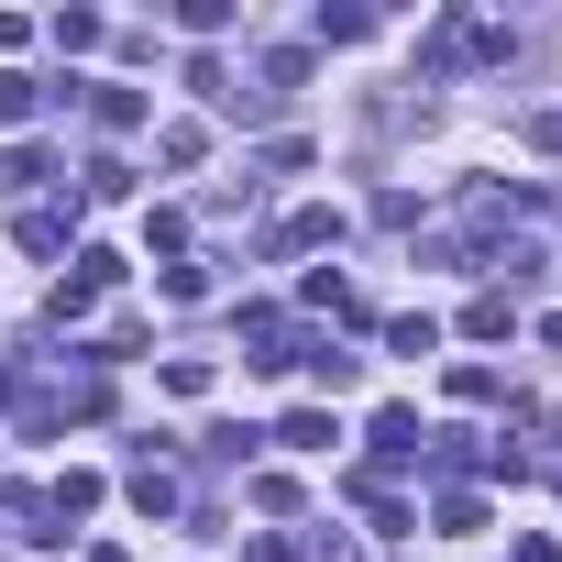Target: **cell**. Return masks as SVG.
Instances as JSON below:
<instances>
[{
  "label": "cell",
  "mask_w": 562,
  "mask_h": 562,
  "mask_svg": "<svg viewBox=\"0 0 562 562\" xmlns=\"http://www.w3.org/2000/svg\"><path fill=\"white\" fill-rule=\"evenodd\" d=\"M276 441H288V452H331L342 430H331V408H288V419H276Z\"/></svg>",
  "instance_id": "obj_1"
},
{
  "label": "cell",
  "mask_w": 562,
  "mask_h": 562,
  "mask_svg": "<svg viewBox=\"0 0 562 562\" xmlns=\"http://www.w3.org/2000/svg\"><path fill=\"white\" fill-rule=\"evenodd\" d=\"M375 463H419V419L408 408H375Z\"/></svg>",
  "instance_id": "obj_2"
},
{
  "label": "cell",
  "mask_w": 562,
  "mask_h": 562,
  "mask_svg": "<svg viewBox=\"0 0 562 562\" xmlns=\"http://www.w3.org/2000/svg\"><path fill=\"white\" fill-rule=\"evenodd\" d=\"M45 100H67V89H45V78H0V122H34Z\"/></svg>",
  "instance_id": "obj_3"
},
{
  "label": "cell",
  "mask_w": 562,
  "mask_h": 562,
  "mask_svg": "<svg viewBox=\"0 0 562 562\" xmlns=\"http://www.w3.org/2000/svg\"><path fill=\"white\" fill-rule=\"evenodd\" d=\"M45 507H56V529H67V518H89V507H100V474H56V496H45Z\"/></svg>",
  "instance_id": "obj_4"
},
{
  "label": "cell",
  "mask_w": 562,
  "mask_h": 562,
  "mask_svg": "<svg viewBox=\"0 0 562 562\" xmlns=\"http://www.w3.org/2000/svg\"><path fill=\"white\" fill-rule=\"evenodd\" d=\"M133 507L166 518V507H177V474H166V463H133Z\"/></svg>",
  "instance_id": "obj_5"
},
{
  "label": "cell",
  "mask_w": 562,
  "mask_h": 562,
  "mask_svg": "<svg viewBox=\"0 0 562 562\" xmlns=\"http://www.w3.org/2000/svg\"><path fill=\"white\" fill-rule=\"evenodd\" d=\"M155 155H166V166H199V155H210V133H199V122H166V144H155Z\"/></svg>",
  "instance_id": "obj_6"
},
{
  "label": "cell",
  "mask_w": 562,
  "mask_h": 562,
  "mask_svg": "<svg viewBox=\"0 0 562 562\" xmlns=\"http://www.w3.org/2000/svg\"><path fill=\"white\" fill-rule=\"evenodd\" d=\"M463 331H474V342H496V331H518V310H507V299H474V310H463Z\"/></svg>",
  "instance_id": "obj_7"
},
{
  "label": "cell",
  "mask_w": 562,
  "mask_h": 562,
  "mask_svg": "<svg viewBox=\"0 0 562 562\" xmlns=\"http://www.w3.org/2000/svg\"><path fill=\"white\" fill-rule=\"evenodd\" d=\"M540 342H551V353H562V310H551V321H540Z\"/></svg>",
  "instance_id": "obj_8"
}]
</instances>
